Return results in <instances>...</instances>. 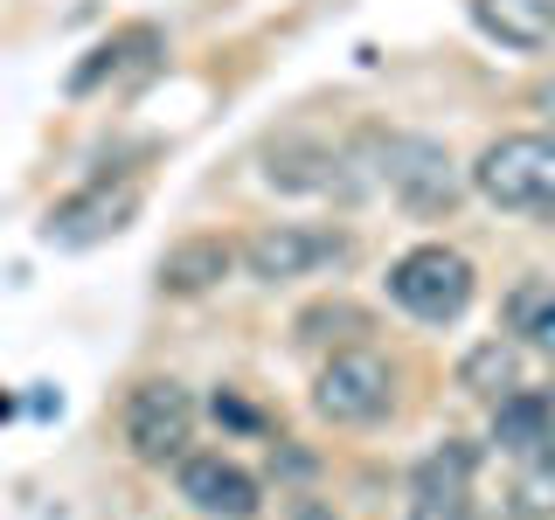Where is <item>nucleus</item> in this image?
Listing matches in <instances>:
<instances>
[{
    "mask_svg": "<svg viewBox=\"0 0 555 520\" xmlns=\"http://www.w3.org/2000/svg\"><path fill=\"white\" fill-rule=\"evenodd\" d=\"M473 291H479V271H473V257L451 250V243H416V250H403L389 264V299L424 326H451L473 306Z\"/></svg>",
    "mask_w": 555,
    "mask_h": 520,
    "instance_id": "obj_2",
    "label": "nucleus"
},
{
    "mask_svg": "<svg viewBox=\"0 0 555 520\" xmlns=\"http://www.w3.org/2000/svg\"><path fill=\"white\" fill-rule=\"evenodd\" d=\"M292 520H340V514L320 507V499H299V507H292Z\"/></svg>",
    "mask_w": 555,
    "mask_h": 520,
    "instance_id": "obj_19",
    "label": "nucleus"
},
{
    "mask_svg": "<svg viewBox=\"0 0 555 520\" xmlns=\"http://www.w3.org/2000/svg\"><path fill=\"white\" fill-rule=\"evenodd\" d=\"M514 514L520 520H555V465L548 458L514 479Z\"/></svg>",
    "mask_w": 555,
    "mask_h": 520,
    "instance_id": "obj_17",
    "label": "nucleus"
},
{
    "mask_svg": "<svg viewBox=\"0 0 555 520\" xmlns=\"http://www.w3.org/2000/svg\"><path fill=\"white\" fill-rule=\"evenodd\" d=\"M139 202H146V187H139V181H91V187H77L69 202L49 208L42 243H56V250H91V243H112L139 216Z\"/></svg>",
    "mask_w": 555,
    "mask_h": 520,
    "instance_id": "obj_6",
    "label": "nucleus"
},
{
    "mask_svg": "<svg viewBox=\"0 0 555 520\" xmlns=\"http://www.w3.org/2000/svg\"><path fill=\"white\" fill-rule=\"evenodd\" d=\"M347 236L320 230V222H264L257 236H243V271L264 277V285H285V277H306L320 264H340Z\"/></svg>",
    "mask_w": 555,
    "mask_h": 520,
    "instance_id": "obj_7",
    "label": "nucleus"
},
{
    "mask_svg": "<svg viewBox=\"0 0 555 520\" xmlns=\"http://www.w3.org/2000/svg\"><path fill=\"white\" fill-rule=\"evenodd\" d=\"M473 195L507 216H555V132H507L473 160Z\"/></svg>",
    "mask_w": 555,
    "mask_h": 520,
    "instance_id": "obj_1",
    "label": "nucleus"
},
{
    "mask_svg": "<svg viewBox=\"0 0 555 520\" xmlns=\"http://www.w3.org/2000/svg\"><path fill=\"white\" fill-rule=\"evenodd\" d=\"M271 187H312V195H347V173L326 146H278L271 153Z\"/></svg>",
    "mask_w": 555,
    "mask_h": 520,
    "instance_id": "obj_14",
    "label": "nucleus"
},
{
    "mask_svg": "<svg viewBox=\"0 0 555 520\" xmlns=\"http://www.w3.org/2000/svg\"><path fill=\"white\" fill-rule=\"evenodd\" d=\"M514 334H528L542 354H555V277L514 291Z\"/></svg>",
    "mask_w": 555,
    "mask_h": 520,
    "instance_id": "obj_16",
    "label": "nucleus"
},
{
    "mask_svg": "<svg viewBox=\"0 0 555 520\" xmlns=\"http://www.w3.org/2000/svg\"><path fill=\"white\" fill-rule=\"evenodd\" d=\"M389 403H396V375H389V361H382V354H369V347L334 354L320 368V381H312V410H320L326 424H340V430L382 424Z\"/></svg>",
    "mask_w": 555,
    "mask_h": 520,
    "instance_id": "obj_5",
    "label": "nucleus"
},
{
    "mask_svg": "<svg viewBox=\"0 0 555 520\" xmlns=\"http://www.w3.org/2000/svg\"><path fill=\"white\" fill-rule=\"evenodd\" d=\"M542 104H548V118H555V83H542Z\"/></svg>",
    "mask_w": 555,
    "mask_h": 520,
    "instance_id": "obj_20",
    "label": "nucleus"
},
{
    "mask_svg": "<svg viewBox=\"0 0 555 520\" xmlns=\"http://www.w3.org/2000/svg\"><path fill=\"white\" fill-rule=\"evenodd\" d=\"M153 56H160V28H118L112 42H98L91 56H83L77 69H69V91H98L104 77H118V69H146Z\"/></svg>",
    "mask_w": 555,
    "mask_h": 520,
    "instance_id": "obj_12",
    "label": "nucleus"
},
{
    "mask_svg": "<svg viewBox=\"0 0 555 520\" xmlns=\"http://www.w3.org/2000/svg\"><path fill=\"white\" fill-rule=\"evenodd\" d=\"M555 438V403L534 389H507L493 410V444L500 451H542Z\"/></svg>",
    "mask_w": 555,
    "mask_h": 520,
    "instance_id": "obj_13",
    "label": "nucleus"
},
{
    "mask_svg": "<svg viewBox=\"0 0 555 520\" xmlns=\"http://www.w3.org/2000/svg\"><path fill=\"white\" fill-rule=\"evenodd\" d=\"M542 458H548V465H555V438H548V444H542Z\"/></svg>",
    "mask_w": 555,
    "mask_h": 520,
    "instance_id": "obj_21",
    "label": "nucleus"
},
{
    "mask_svg": "<svg viewBox=\"0 0 555 520\" xmlns=\"http://www.w3.org/2000/svg\"><path fill=\"white\" fill-rule=\"evenodd\" d=\"M473 22L500 49H548L555 42V0H473Z\"/></svg>",
    "mask_w": 555,
    "mask_h": 520,
    "instance_id": "obj_11",
    "label": "nucleus"
},
{
    "mask_svg": "<svg viewBox=\"0 0 555 520\" xmlns=\"http://www.w3.org/2000/svg\"><path fill=\"white\" fill-rule=\"evenodd\" d=\"M473 465H479L473 444L444 438L410 472V520H473Z\"/></svg>",
    "mask_w": 555,
    "mask_h": 520,
    "instance_id": "obj_9",
    "label": "nucleus"
},
{
    "mask_svg": "<svg viewBox=\"0 0 555 520\" xmlns=\"http://www.w3.org/2000/svg\"><path fill=\"white\" fill-rule=\"evenodd\" d=\"M320 326H347V334H361V326H369V320H361L354 306H312L306 320H299V340H312V334H320Z\"/></svg>",
    "mask_w": 555,
    "mask_h": 520,
    "instance_id": "obj_18",
    "label": "nucleus"
},
{
    "mask_svg": "<svg viewBox=\"0 0 555 520\" xmlns=\"http://www.w3.org/2000/svg\"><path fill=\"white\" fill-rule=\"evenodd\" d=\"M181 499L202 520H257L264 514V485L222 451H188L181 458Z\"/></svg>",
    "mask_w": 555,
    "mask_h": 520,
    "instance_id": "obj_8",
    "label": "nucleus"
},
{
    "mask_svg": "<svg viewBox=\"0 0 555 520\" xmlns=\"http://www.w3.org/2000/svg\"><path fill=\"white\" fill-rule=\"evenodd\" d=\"M236 264H243V243H230V236H181L160 257L153 277H160L167 299H202V291H216Z\"/></svg>",
    "mask_w": 555,
    "mask_h": 520,
    "instance_id": "obj_10",
    "label": "nucleus"
},
{
    "mask_svg": "<svg viewBox=\"0 0 555 520\" xmlns=\"http://www.w3.org/2000/svg\"><path fill=\"white\" fill-rule=\"evenodd\" d=\"M118 430H126V451L139 465H181L188 444H195V395H188L173 375H153V381H139L126 395Z\"/></svg>",
    "mask_w": 555,
    "mask_h": 520,
    "instance_id": "obj_4",
    "label": "nucleus"
},
{
    "mask_svg": "<svg viewBox=\"0 0 555 520\" xmlns=\"http://www.w3.org/2000/svg\"><path fill=\"white\" fill-rule=\"evenodd\" d=\"M514 368H520V361H514V347H507V340H479L473 354L459 361V389L493 395V403H500V395L514 389Z\"/></svg>",
    "mask_w": 555,
    "mask_h": 520,
    "instance_id": "obj_15",
    "label": "nucleus"
},
{
    "mask_svg": "<svg viewBox=\"0 0 555 520\" xmlns=\"http://www.w3.org/2000/svg\"><path fill=\"white\" fill-rule=\"evenodd\" d=\"M369 153H375V181L389 187L410 216H451V208H459L465 181H459V167H451V153L438 139L382 132V139H369Z\"/></svg>",
    "mask_w": 555,
    "mask_h": 520,
    "instance_id": "obj_3",
    "label": "nucleus"
}]
</instances>
